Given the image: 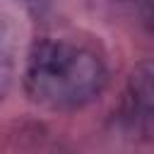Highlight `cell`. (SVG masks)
I'll use <instances>...</instances> for the list:
<instances>
[{
  "instance_id": "6da1fadb",
  "label": "cell",
  "mask_w": 154,
  "mask_h": 154,
  "mask_svg": "<svg viewBox=\"0 0 154 154\" xmlns=\"http://www.w3.org/2000/svg\"><path fill=\"white\" fill-rule=\"evenodd\" d=\"M108 82L103 53L89 38L60 34L38 38L24 65L26 96L51 111H75L101 96Z\"/></svg>"
},
{
  "instance_id": "7a4b0ae2",
  "label": "cell",
  "mask_w": 154,
  "mask_h": 154,
  "mask_svg": "<svg viewBox=\"0 0 154 154\" xmlns=\"http://www.w3.org/2000/svg\"><path fill=\"white\" fill-rule=\"evenodd\" d=\"M123 120L132 130L154 125V63H140L123 91Z\"/></svg>"
},
{
  "instance_id": "3957f363",
  "label": "cell",
  "mask_w": 154,
  "mask_h": 154,
  "mask_svg": "<svg viewBox=\"0 0 154 154\" xmlns=\"http://www.w3.org/2000/svg\"><path fill=\"white\" fill-rule=\"evenodd\" d=\"M142 10H144V14H147V19H152V24H154V0H135Z\"/></svg>"
}]
</instances>
